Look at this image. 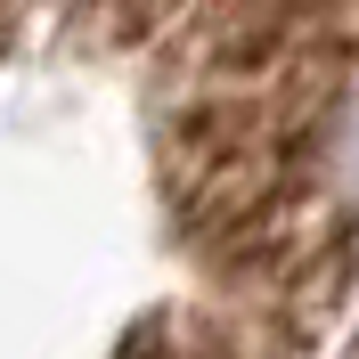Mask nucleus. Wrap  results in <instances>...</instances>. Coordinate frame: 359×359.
Wrapping results in <instances>:
<instances>
[{
    "label": "nucleus",
    "instance_id": "obj_1",
    "mask_svg": "<svg viewBox=\"0 0 359 359\" xmlns=\"http://www.w3.org/2000/svg\"><path fill=\"white\" fill-rule=\"evenodd\" d=\"M156 156L204 278L318 335L359 286V0H172Z\"/></svg>",
    "mask_w": 359,
    "mask_h": 359
}]
</instances>
